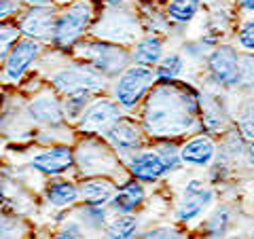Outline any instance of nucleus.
<instances>
[{
  "mask_svg": "<svg viewBox=\"0 0 254 239\" xmlns=\"http://www.w3.org/2000/svg\"><path fill=\"white\" fill-rule=\"evenodd\" d=\"M129 174L131 178L140 180L142 184H155L163 176H168V167L157 155V150H136L129 157Z\"/></svg>",
  "mask_w": 254,
  "mask_h": 239,
  "instance_id": "ddd939ff",
  "label": "nucleus"
},
{
  "mask_svg": "<svg viewBox=\"0 0 254 239\" xmlns=\"http://www.w3.org/2000/svg\"><path fill=\"white\" fill-rule=\"evenodd\" d=\"M237 43L246 53H254V19H246L237 32Z\"/></svg>",
  "mask_w": 254,
  "mask_h": 239,
  "instance_id": "c756f323",
  "label": "nucleus"
},
{
  "mask_svg": "<svg viewBox=\"0 0 254 239\" xmlns=\"http://www.w3.org/2000/svg\"><path fill=\"white\" fill-rule=\"evenodd\" d=\"M76 163L81 165L83 174H93V176H104V174L113 172L117 167V157L113 150H108L106 146H102L98 140H85L78 146L76 153Z\"/></svg>",
  "mask_w": 254,
  "mask_h": 239,
  "instance_id": "9b49d317",
  "label": "nucleus"
},
{
  "mask_svg": "<svg viewBox=\"0 0 254 239\" xmlns=\"http://www.w3.org/2000/svg\"><path fill=\"white\" fill-rule=\"evenodd\" d=\"M2 104H4V98H2V95H0V108H2Z\"/></svg>",
  "mask_w": 254,
  "mask_h": 239,
  "instance_id": "ea45409f",
  "label": "nucleus"
},
{
  "mask_svg": "<svg viewBox=\"0 0 254 239\" xmlns=\"http://www.w3.org/2000/svg\"><path fill=\"white\" fill-rule=\"evenodd\" d=\"M91 23H93L91 2L89 0H74V2L68 4L62 13H58L51 43L58 47L60 51L74 49L76 43H81L85 32L89 30Z\"/></svg>",
  "mask_w": 254,
  "mask_h": 239,
  "instance_id": "f03ea898",
  "label": "nucleus"
},
{
  "mask_svg": "<svg viewBox=\"0 0 254 239\" xmlns=\"http://www.w3.org/2000/svg\"><path fill=\"white\" fill-rule=\"evenodd\" d=\"M45 199L47 203L55 210H66L70 205H74L78 199H81V193H78V186L72 184L68 180H53L47 184L45 188Z\"/></svg>",
  "mask_w": 254,
  "mask_h": 239,
  "instance_id": "a211bd4d",
  "label": "nucleus"
},
{
  "mask_svg": "<svg viewBox=\"0 0 254 239\" xmlns=\"http://www.w3.org/2000/svg\"><path fill=\"white\" fill-rule=\"evenodd\" d=\"M242 11H248V13H254V0H237Z\"/></svg>",
  "mask_w": 254,
  "mask_h": 239,
  "instance_id": "e433bc0d",
  "label": "nucleus"
},
{
  "mask_svg": "<svg viewBox=\"0 0 254 239\" xmlns=\"http://www.w3.org/2000/svg\"><path fill=\"white\" fill-rule=\"evenodd\" d=\"M199 6H201V0H170L168 19L178 23V26H187V23H190L197 17Z\"/></svg>",
  "mask_w": 254,
  "mask_h": 239,
  "instance_id": "412c9836",
  "label": "nucleus"
},
{
  "mask_svg": "<svg viewBox=\"0 0 254 239\" xmlns=\"http://www.w3.org/2000/svg\"><path fill=\"white\" fill-rule=\"evenodd\" d=\"M23 2L30 6H47V4H53L55 0H23Z\"/></svg>",
  "mask_w": 254,
  "mask_h": 239,
  "instance_id": "4c0bfd02",
  "label": "nucleus"
},
{
  "mask_svg": "<svg viewBox=\"0 0 254 239\" xmlns=\"http://www.w3.org/2000/svg\"><path fill=\"white\" fill-rule=\"evenodd\" d=\"M163 58V41L157 36H144L140 38L136 49L131 53V60L138 63V66H148L153 68L159 63V60Z\"/></svg>",
  "mask_w": 254,
  "mask_h": 239,
  "instance_id": "aec40b11",
  "label": "nucleus"
},
{
  "mask_svg": "<svg viewBox=\"0 0 254 239\" xmlns=\"http://www.w3.org/2000/svg\"><path fill=\"white\" fill-rule=\"evenodd\" d=\"M51 83L55 87V91H60L62 95H93L106 89V76L95 70L91 63H70L68 68L55 72Z\"/></svg>",
  "mask_w": 254,
  "mask_h": 239,
  "instance_id": "20e7f679",
  "label": "nucleus"
},
{
  "mask_svg": "<svg viewBox=\"0 0 254 239\" xmlns=\"http://www.w3.org/2000/svg\"><path fill=\"white\" fill-rule=\"evenodd\" d=\"M106 140L119 153H136L144 144V127H140L138 123L121 117L106 131Z\"/></svg>",
  "mask_w": 254,
  "mask_h": 239,
  "instance_id": "4468645a",
  "label": "nucleus"
},
{
  "mask_svg": "<svg viewBox=\"0 0 254 239\" xmlns=\"http://www.w3.org/2000/svg\"><path fill=\"white\" fill-rule=\"evenodd\" d=\"M237 131H240L246 140L254 138V100L244 104L240 117H237Z\"/></svg>",
  "mask_w": 254,
  "mask_h": 239,
  "instance_id": "c85d7f7f",
  "label": "nucleus"
},
{
  "mask_svg": "<svg viewBox=\"0 0 254 239\" xmlns=\"http://www.w3.org/2000/svg\"><path fill=\"white\" fill-rule=\"evenodd\" d=\"M199 100L189 87L159 83L148 91L142 108V127L155 138H180L195 129L199 117Z\"/></svg>",
  "mask_w": 254,
  "mask_h": 239,
  "instance_id": "f257e3e1",
  "label": "nucleus"
},
{
  "mask_svg": "<svg viewBox=\"0 0 254 239\" xmlns=\"http://www.w3.org/2000/svg\"><path fill=\"white\" fill-rule=\"evenodd\" d=\"M123 117V108L110 98H100L95 102H89L83 110L78 129L83 133H95V135H106V131L113 127L119 119Z\"/></svg>",
  "mask_w": 254,
  "mask_h": 239,
  "instance_id": "6e6552de",
  "label": "nucleus"
},
{
  "mask_svg": "<svg viewBox=\"0 0 254 239\" xmlns=\"http://www.w3.org/2000/svg\"><path fill=\"white\" fill-rule=\"evenodd\" d=\"M78 222L91 231H104L108 225L106 205H89L85 203L78 208Z\"/></svg>",
  "mask_w": 254,
  "mask_h": 239,
  "instance_id": "b1692460",
  "label": "nucleus"
},
{
  "mask_svg": "<svg viewBox=\"0 0 254 239\" xmlns=\"http://www.w3.org/2000/svg\"><path fill=\"white\" fill-rule=\"evenodd\" d=\"M144 197H146L144 184H142L140 180L131 178V180H125L121 186L115 188V195L108 201V205L115 214H133L142 205Z\"/></svg>",
  "mask_w": 254,
  "mask_h": 239,
  "instance_id": "dca6fc26",
  "label": "nucleus"
},
{
  "mask_svg": "<svg viewBox=\"0 0 254 239\" xmlns=\"http://www.w3.org/2000/svg\"><path fill=\"white\" fill-rule=\"evenodd\" d=\"M21 38V32L15 23L9 21H0V63L4 61V58L13 49V45Z\"/></svg>",
  "mask_w": 254,
  "mask_h": 239,
  "instance_id": "a878e982",
  "label": "nucleus"
},
{
  "mask_svg": "<svg viewBox=\"0 0 254 239\" xmlns=\"http://www.w3.org/2000/svg\"><path fill=\"white\" fill-rule=\"evenodd\" d=\"M138 227L140 222L136 216H131V214H117L115 220H110L106 225V237L110 239H129L138 233Z\"/></svg>",
  "mask_w": 254,
  "mask_h": 239,
  "instance_id": "5701e85b",
  "label": "nucleus"
},
{
  "mask_svg": "<svg viewBox=\"0 0 254 239\" xmlns=\"http://www.w3.org/2000/svg\"><path fill=\"white\" fill-rule=\"evenodd\" d=\"M212 201H214V190L205 188L201 180L187 182V186L182 188V199L176 208V220L193 222L205 212V208H210Z\"/></svg>",
  "mask_w": 254,
  "mask_h": 239,
  "instance_id": "9d476101",
  "label": "nucleus"
},
{
  "mask_svg": "<svg viewBox=\"0 0 254 239\" xmlns=\"http://www.w3.org/2000/svg\"><path fill=\"white\" fill-rule=\"evenodd\" d=\"M229 225H231V212L227 205H218L210 212L208 220H205V233L208 237H225Z\"/></svg>",
  "mask_w": 254,
  "mask_h": 239,
  "instance_id": "393cba45",
  "label": "nucleus"
},
{
  "mask_svg": "<svg viewBox=\"0 0 254 239\" xmlns=\"http://www.w3.org/2000/svg\"><path fill=\"white\" fill-rule=\"evenodd\" d=\"M17 233H19L17 218L2 216V214H0V237H17Z\"/></svg>",
  "mask_w": 254,
  "mask_h": 239,
  "instance_id": "2f4dec72",
  "label": "nucleus"
},
{
  "mask_svg": "<svg viewBox=\"0 0 254 239\" xmlns=\"http://www.w3.org/2000/svg\"><path fill=\"white\" fill-rule=\"evenodd\" d=\"M240 72H242V83H248L254 78V53H246L240 58Z\"/></svg>",
  "mask_w": 254,
  "mask_h": 239,
  "instance_id": "7c9ffc66",
  "label": "nucleus"
},
{
  "mask_svg": "<svg viewBox=\"0 0 254 239\" xmlns=\"http://www.w3.org/2000/svg\"><path fill=\"white\" fill-rule=\"evenodd\" d=\"M142 237L146 239H170V237H180V231L174 229V227H157V229H148Z\"/></svg>",
  "mask_w": 254,
  "mask_h": 239,
  "instance_id": "473e14b6",
  "label": "nucleus"
},
{
  "mask_svg": "<svg viewBox=\"0 0 254 239\" xmlns=\"http://www.w3.org/2000/svg\"><path fill=\"white\" fill-rule=\"evenodd\" d=\"M28 115L32 121L47 125V127H58L64 123V119H66L62 102L58 100V95H53V93H43L32 100L28 104Z\"/></svg>",
  "mask_w": 254,
  "mask_h": 239,
  "instance_id": "2eb2a0df",
  "label": "nucleus"
},
{
  "mask_svg": "<svg viewBox=\"0 0 254 239\" xmlns=\"http://www.w3.org/2000/svg\"><path fill=\"white\" fill-rule=\"evenodd\" d=\"M55 19H58V9L53 4L47 6H30L26 13H21L17 28L21 36L32 38L38 43H49L53 36Z\"/></svg>",
  "mask_w": 254,
  "mask_h": 239,
  "instance_id": "1a4fd4ad",
  "label": "nucleus"
},
{
  "mask_svg": "<svg viewBox=\"0 0 254 239\" xmlns=\"http://www.w3.org/2000/svg\"><path fill=\"white\" fill-rule=\"evenodd\" d=\"M30 165H32V170H36L43 176L58 178L62 174L70 172V167L74 165V150L66 144L45 148L30 159Z\"/></svg>",
  "mask_w": 254,
  "mask_h": 239,
  "instance_id": "f8f14e48",
  "label": "nucleus"
},
{
  "mask_svg": "<svg viewBox=\"0 0 254 239\" xmlns=\"http://www.w3.org/2000/svg\"><path fill=\"white\" fill-rule=\"evenodd\" d=\"M208 74L214 83L222 89H233L242 85L240 72V53L231 45H218L214 51L208 53Z\"/></svg>",
  "mask_w": 254,
  "mask_h": 239,
  "instance_id": "423d86ee",
  "label": "nucleus"
},
{
  "mask_svg": "<svg viewBox=\"0 0 254 239\" xmlns=\"http://www.w3.org/2000/svg\"><path fill=\"white\" fill-rule=\"evenodd\" d=\"M76 53L81 55L87 63H91L95 70H100L106 78L119 76L131 60V55L127 53V49H123L121 45H117L113 41H106V38L76 43Z\"/></svg>",
  "mask_w": 254,
  "mask_h": 239,
  "instance_id": "7ed1b4c3",
  "label": "nucleus"
},
{
  "mask_svg": "<svg viewBox=\"0 0 254 239\" xmlns=\"http://www.w3.org/2000/svg\"><path fill=\"white\" fill-rule=\"evenodd\" d=\"M17 11H19V4L15 0H0V21L13 17Z\"/></svg>",
  "mask_w": 254,
  "mask_h": 239,
  "instance_id": "f704fd0d",
  "label": "nucleus"
},
{
  "mask_svg": "<svg viewBox=\"0 0 254 239\" xmlns=\"http://www.w3.org/2000/svg\"><path fill=\"white\" fill-rule=\"evenodd\" d=\"M244 153H246V161H248V165H250V167H254V138H252L250 146L246 148Z\"/></svg>",
  "mask_w": 254,
  "mask_h": 239,
  "instance_id": "c9c22d12",
  "label": "nucleus"
},
{
  "mask_svg": "<svg viewBox=\"0 0 254 239\" xmlns=\"http://www.w3.org/2000/svg\"><path fill=\"white\" fill-rule=\"evenodd\" d=\"M41 43L32 41V38H19L17 43L13 45V49L9 51V55L4 58V61L0 63L2 66V81L6 83H19L23 76H26L28 70L34 66V61L41 58Z\"/></svg>",
  "mask_w": 254,
  "mask_h": 239,
  "instance_id": "0eeeda50",
  "label": "nucleus"
},
{
  "mask_svg": "<svg viewBox=\"0 0 254 239\" xmlns=\"http://www.w3.org/2000/svg\"><path fill=\"white\" fill-rule=\"evenodd\" d=\"M155 87V70L148 66H129L117 76L115 83V102L123 110L136 108L148 91Z\"/></svg>",
  "mask_w": 254,
  "mask_h": 239,
  "instance_id": "39448f33",
  "label": "nucleus"
},
{
  "mask_svg": "<svg viewBox=\"0 0 254 239\" xmlns=\"http://www.w3.org/2000/svg\"><path fill=\"white\" fill-rule=\"evenodd\" d=\"M182 70H185V61L178 53H170V55H163L157 63V70H155V81L159 83H174L182 76Z\"/></svg>",
  "mask_w": 254,
  "mask_h": 239,
  "instance_id": "4be33fe9",
  "label": "nucleus"
},
{
  "mask_svg": "<svg viewBox=\"0 0 254 239\" xmlns=\"http://www.w3.org/2000/svg\"><path fill=\"white\" fill-rule=\"evenodd\" d=\"M115 184L113 180H108L104 176H93L89 180L83 182V186L78 188L81 199L89 205H108V201L115 195Z\"/></svg>",
  "mask_w": 254,
  "mask_h": 239,
  "instance_id": "6ab92c4d",
  "label": "nucleus"
},
{
  "mask_svg": "<svg viewBox=\"0 0 254 239\" xmlns=\"http://www.w3.org/2000/svg\"><path fill=\"white\" fill-rule=\"evenodd\" d=\"M155 150H157V155L161 157V161L165 163V167H168V172H174V170H178L180 167V163H182L180 148L174 144L172 140H163Z\"/></svg>",
  "mask_w": 254,
  "mask_h": 239,
  "instance_id": "bb28decb",
  "label": "nucleus"
},
{
  "mask_svg": "<svg viewBox=\"0 0 254 239\" xmlns=\"http://www.w3.org/2000/svg\"><path fill=\"white\" fill-rule=\"evenodd\" d=\"M60 237L62 239H70V237H83V227H81V222H68V225H64L60 229Z\"/></svg>",
  "mask_w": 254,
  "mask_h": 239,
  "instance_id": "72a5a7b5",
  "label": "nucleus"
},
{
  "mask_svg": "<svg viewBox=\"0 0 254 239\" xmlns=\"http://www.w3.org/2000/svg\"><path fill=\"white\" fill-rule=\"evenodd\" d=\"M250 87H252V91H254V78H252V81H250Z\"/></svg>",
  "mask_w": 254,
  "mask_h": 239,
  "instance_id": "a19ab883",
  "label": "nucleus"
},
{
  "mask_svg": "<svg viewBox=\"0 0 254 239\" xmlns=\"http://www.w3.org/2000/svg\"><path fill=\"white\" fill-rule=\"evenodd\" d=\"M104 2L108 6H121V4H125V0H104Z\"/></svg>",
  "mask_w": 254,
  "mask_h": 239,
  "instance_id": "58836bf2",
  "label": "nucleus"
},
{
  "mask_svg": "<svg viewBox=\"0 0 254 239\" xmlns=\"http://www.w3.org/2000/svg\"><path fill=\"white\" fill-rule=\"evenodd\" d=\"M91 95H83V93H74V95H66V100L62 102L64 106V115H66V119H78L83 115V110L87 108V104H89Z\"/></svg>",
  "mask_w": 254,
  "mask_h": 239,
  "instance_id": "cd10ccee",
  "label": "nucleus"
},
{
  "mask_svg": "<svg viewBox=\"0 0 254 239\" xmlns=\"http://www.w3.org/2000/svg\"><path fill=\"white\" fill-rule=\"evenodd\" d=\"M216 142L208 135H195L190 138L185 146L180 148V159L187 165L195 167H208L214 159H216Z\"/></svg>",
  "mask_w": 254,
  "mask_h": 239,
  "instance_id": "f3484780",
  "label": "nucleus"
}]
</instances>
